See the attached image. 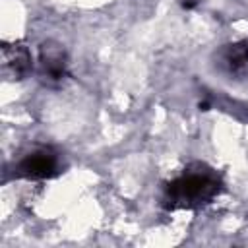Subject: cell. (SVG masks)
<instances>
[{
  "label": "cell",
  "instance_id": "1",
  "mask_svg": "<svg viewBox=\"0 0 248 248\" xmlns=\"http://www.w3.org/2000/svg\"><path fill=\"white\" fill-rule=\"evenodd\" d=\"M217 192V178L207 170L184 172L180 178L169 184L167 200L170 205L192 207L207 202Z\"/></svg>",
  "mask_w": 248,
  "mask_h": 248
},
{
  "label": "cell",
  "instance_id": "4",
  "mask_svg": "<svg viewBox=\"0 0 248 248\" xmlns=\"http://www.w3.org/2000/svg\"><path fill=\"white\" fill-rule=\"evenodd\" d=\"M4 62L6 66H10L16 76H23L31 70V56L27 52V48L14 45V48H6L4 50Z\"/></svg>",
  "mask_w": 248,
  "mask_h": 248
},
{
  "label": "cell",
  "instance_id": "3",
  "mask_svg": "<svg viewBox=\"0 0 248 248\" xmlns=\"http://www.w3.org/2000/svg\"><path fill=\"white\" fill-rule=\"evenodd\" d=\"M41 68H43V74L56 81L64 76V70H66V62H64V54L60 48H54V46H43L41 48Z\"/></svg>",
  "mask_w": 248,
  "mask_h": 248
},
{
  "label": "cell",
  "instance_id": "2",
  "mask_svg": "<svg viewBox=\"0 0 248 248\" xmlns=\"http://www.w3.org/2000/svg\"><path fill=\"white\" fill-rule=\"evenodd\" d=\"M56 169H58V157L46 147L29 151L17 163V174L25 178H48L56 172Z\"/></svg>",
  "mask_w": 248,
  "mask_h": 248
}]
</instances>
